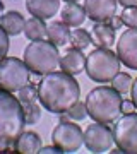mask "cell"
<instances>
[{"instance_id":"10","label":"cell","mask_w":137,"mask_h":154,"mask_svg":"<svg viewBox=\"0 0 137 154\" xmlns=\"http://www.w3.org/2000/svg\"><path fill=\"white\" fill-rule=\"evenodd\" d=\"M117 57L129 69L137 70V28H129L117 41Z\"/></svg>"},{"instance_id":"7","label":"cell","mask_w":137,"mask_h":154,"mask_svg":"<svg viewBox=\"0 0 137 154\" xmlns=\"http://www.w3.org/2000/svg\"><path fill=\"white\" fill-rule=\"evenodd\" d=\"M113 142L125 154H137V113H125L118 116L113 125Z\"/></svg>"},{"instance_id":"31","label":"cell","mask_w":137,"mask_h":154,"mask_svg":"<svg viewBox=\"0 0 137 154\" xmlns=\"http://www.w3.org/2000/svg\"><path fill=\"white\" fill-rule=\"evenodd\" d=\"M69 120V115H65V113H62V116H60V122H67Z\"/></svg>"},{"instance_id":"3","label":"cell","mask_w":137,"mask_h":154,"mask_svg":"<svg viewBox=\"0 0 137 154\" xmlns=\"http://www.w3.org/2000/svg\"><path fill=\"white\" fill-rule=\"evenodd\" d=\"M122 94L117 93L113 88L99 86L89 91L86 96V110L88 115L94 122L99 123H115V120L122 113Z\"/></svg>"},{"instance_id":"16","label":"cell","mask_w":137,"mask_h":154,"mask_svg":"<svg viewBox=\"0 0 137 154\" xmlns=\"http://www.w3.org/2000/svg\"><path fill=\"white\" fill-rule=\"evenodd\" d=\"M62 21L69 24L70 28H79L84 24L86 21V11H84V7H81L77 2H67L65 5L62 7Z\"/></svg>"},{"instance_id":"22","label":"cell","mask_w":137,"mask_h":154,"mask_svg":"<svg viewBox=\"0 0 137 154\" xmlns=\"http://www.w3.org/2000/svg\"><path fill=\"white\" fill-rule=\"evenodd\" d=\"M132 82H134V79H132L129 74H123V72H118L113 79H111V88L115 89L117 93L120 94H127L130 93L132 89Z\"/></svg>"},{"instance_id":"12","label":"cell","mask_w":137,"mask_h":154,"mask_svg":"<svg viewBox=\"0 0 137 154\" xmlns=\"http://www.w3.org/2000/svg\"><path fill=\"white\" fill-rule=\"evenodd\" d=\"M62 0H26V9L33 17L48 21L60 11Z\"/></svg>"},{"instance_id":"30","label":"cell","mask_w":137,"mask_h":154,"mask_svg":"<svg viewBox=\"0 0 137 154\" xmlns=\"http://www.w3.org/2000/svg\"><path fill=\"white\" fill-rule=\"evenodd\" d=\"M123 7H137V0H117Z\"/></svg>"},{"instance_id":"18","label":"cell","mask_w":137,"mask_h":154,"mask_svg":"<svg viewBox=\"0 0 137 154\" xmlns=\"http://www.w3.org/2000/svg\"><path fill=\"white\" fill-rule=\"evenodd\" d=\"M41 147V137L36 132H22L16 142V152L21 154H38Z\"/></svg>"},{"instance_id":"2","label":"cell","mask_w":137,"mask_h":154,"mask_svg":"<svg viewBox=\"0 0 137 154\" xmlns=\"http://www.w3.org/2000/svg\"><path fill=\"white\" fill-rule=\"evenodd\" d=\"M26 128V116L17 96L0 89V152H16V142Z\"/></svg>"},{"instance_id":"6","label":"cell","mask_w":137,"mask_h":154,"mask_svg":"<svg viewBox=\"0 0 137 154\" xmlns=\"http://www.w3.org/2000/svg\"><path fill=\"white\" fill-rule=\"evenodd\" d=\"M31 82V70L24 60L16 57H5L0 62V89L17 93Z\"/></svg>"},{"instance_id":"21","label":"cell","mask_w":137,"mask_h":154,"mask_svg":"<svg viewBox=\"0 0 137 154\" xmlns=\"http://www.w3.org/2000/svg\"><path fill=\"white\" fill-rule=\"evenodd\" d=\"M24 116H26V123L27 125H34L38 123L39 116H41V105L39 101H27V103H21Z\"/></svg>"},{"instance_id":"32","label":"cell","mask_w":137,"mask_h":154,"mask_svg":"<svg viewBox=\"0 0 137 154\" xmlns=\"http://www.w3.org/2000/svg\"><path fill=\"white\" fill-rule=\"evenodd\" d=\"M2 14H4V4L0 2V16H2Z\"/></svg>"},{"instance_id":"5","label":"cell","mask_w":137,"mask_h":154,"mask_svg":"<svg viewBox=\"0 0 137 154\" xmlns=\"http://www.w3.org/2000/svg\"><path fill=\"white\" fill-rule=\"evenodd\" d=\"M84 70L94 82H111L120 72V60L110 48H96L86 58Z\"/></svg>"},{"instance_id":"20","label":"cell","mask_w":137,"mask_h":154,"mask_svg":"<svg viewBox=\"0 0 137 154\" xmlns=\"http://www.w3.org/2000/svg\"><path fill=\"white\" fill-rule=\"evenodd\" d=\"M69 43L72 45V48L84 51V50H88L89 46L93 45V39H91V34H89L86 29L77 28V29H74V31H70V41H69Z\"/></svg>"},{"instance_id":"17","label":"cell","mask_w":137,"mask_h":154,"mask_svg":"<svg viewBox=\"0 0 137 154\" xmlns=\"http://www.w3.org/2000/svg\"><path fill=\"white\" fill-rule=\"evenodd\" d=\"M24 17L17 11H9L0 16V26L9 36H17V34L24 33Z\"/></svg>"},{"instance_id":"19","label":"cell","mask_w":137,"mask_h":154,"mask_svg":"<svg viewBox=\"0 0 137 154\" xmlns=\"http://www.w3.org/2000/svg\"><path fill=\"white\" fill-rule=\"evenodd\" d=\"M24 34L29 41H38V39L46 38V24L45 21L38 19V17H31L27 19L24 24Z\"/></svg>"},{"instance_id":"1","label":"cell","mask_w":137,"mask_h":154,"mask_svg":"<svg viewBox=\"0 0 137 154\" xmlns=\"http://www.w3.org/2000/svg\"><path fill=\"white\" fill-rule=\"evenodd\" d=\"M39 103L50 113H67L69 108L76 105L81 98V88L74 75L67 72H50L43 75L41 82L38 84Z\"/></svg>"},{"instance_id":"24","label":"cell","mask_w":137,"mask_h":154,"mask_svg":"<svg viewBox=\"0 0 137 154\" xmlns=\"http://www.w3.org/2000/svg\"><path fill=\"white\" fill-rule=\"evenodd\" d=\"M122 21L127 28H137V7H125L122 12Z\"/></svg>"},{"instance_id":"9","label":"cell","mask_w":137,"mask_h":154,"mask_svg":"<svg viewBox=\"0 0 137 154\" xmlns=\"http://www.w3.org/2000/svg\"><path fill=\"white\" fill-rule=\"evenodd\" d=\"M113 132L110 130L108 125L94 122L89 123L84 130V146L88 147L89 152L101 154L106 152L113 147Z\"/></svg>"},{"instance_id":"26","label":"cell","mask_w":137,"mask_h":154,"mask_svg":"<svg viewBox=\"0 0 137 154\" xmlns=\"http://www.w3.org/2000/svg\"><path fill=\"white\" fill-rule=\"evenodd\" d=\"M104 22L108 24L110 28H113L115 31H117V29H120V28H123V21H122V17L117 16V14H115V16H111L108 21H104Z\"/></svg>"},{"instance_id":"27","label":"cell","mask_w":137,"mask_h":154,"mask_svg":"<svg viewBox=\"0 0 137 154\" xmlns=\"http://www.w3.org/2000/svg\"><path fill=\"white\" fill-rule=\"evenodd\" d=\"M39 154H62V151L57 146H48V147H41Z\"/></svg>"},{"instance_id":"23","label":"cell","mask_w":137,"mask_h":154,"mask_svg":"<svg viewBox=\"0 0 137 154\" xmlns=\"http://www.w3.org/2000/svg\"><path fill=\"white\" fill-rule=\"evenodd\" d=\"M67 115H69V118L70 120H84L86 116H88V110H86V103H81V101H77L76 105L72 106V108H69V111H67Z\"/></svg>"},{"instance_id":"4","label":"cell","mask_w":137,"mask_h":154,"mask_svg":"<svg viewBox=\"0 0 137 154\" xmlns=\"http://www.w3.org/2000/svg\"><path fill=\"white\" fill-rule=\"evenodd\" d=\"M24 63L27 69L36 75H46L55 72L60 67V53L58 46H55L50 39H38L31 41L24 48Z\"/></svg>"},{"instance_id":"15","label":"cell","mask_w":137,"mask_h":154,"mask_svg":"<svg viewBox=\"0 0 137 154\" xmlns=\"http://www.w3.org/2000/svg\"><path fill=\"white\" fill-rule=\"evenodd\" d=\"M115 38V29L110 28L106 22H96L91 29V39L98 48H111Z\"/></svg>"},{"instance_id":"25","label":"cell","mask_w":137,"mask_h":154,"mask_svg":"<svg viewBox=\"0 0 137 154\" xmlns=\"http://www.w3.org/2000/svg\"><path fill=\"white\" fill-rule=\"evenodd\" d=\"M7 51H9V34L0 26V62L5 58Z\"/></svg>"},{"instance_id":"11","label":"cell","mask_w":137,"mask_h":154,"mask_svg":"<svg viewBox=\"0 0 137 154\" xmlns=\"http://www.w3.org/2000/svg\"><path fill=\"white\" fill-rule=\"evenodd\" d=\"M84 11L88 19L104 22L117 14V0H84Z\"/></svg>"},{"instance_id":"28","label":"cell","mask_w":137,"mask_h":154,"mask_svg":"<svg viewBox=\"0 0 137 154\" xmlns=\"http://www.w3.org/2000/svg\"><path fill=\"white\" fill-rule=\"evenodd\" d=\"M135 110V106H134V103L132 101H122V113L125 115V113H132V111Z\"/></svg>"},{"instance_id":"13","label":"cell","mask_w":137,"mask_h":154,"mask_svg":"<svg viewBox=\"0 0 137 154\" xmlns=\"http://www.w3.org/2000/svg\"><path fill=\"white\" fill-rule=\"evenodd\" d=\"M60 69L70 75L82 74V70L86 69V57L82 55L81 50L69 48L60 58Z\"/></svg>"},{"instance_id":"33","label":"cell","mask_w":137,"mask_h":154,"mask_svg":"<svg viewBox=\"0 0 137 154\" xmlns=\"http://www.w3.org/2000/svg\"><path fill=\"white\" fill-rule=\"evenodd\" d=\"M65 2H79V0H65Z\"/></svg>"},{"instance_id":"29","label":"cell","mask_w":137,"mask_h":154,"mask_svg":"<svg viewBox=\"0 0 137 154\" xmlns=\"http://www.w3.org/2000/svg\"><path fill=\"white\" fill-rule=\"evenodd\" d=\"M130 96H132V103H134V106H135V110H137V79L134 81V82H132Z\"/></svg>"},{"instance_id":"8","label":"cell","mask_w":137,"mask_h":154,"mask_svg":"<svg viewBox=\"0 0 137 154\" xmlns=\"http://www.w3.org/2000/svg\"><path fill=\"white\" fill-rule=\"evenodd\" d=\"M51 142L62 152H76L84 144V132L81 127L72 122H60L51 132Z\"/></svg>"},{"instance_id":"14","label":"cell","mask_w":137,"mask_h":154,"mask_svg":"<svg viewBox=\"0 0 137 154\" xmlns=\"http://www.w3.org/2000/svg\"><path fill=\"white\" fill-rule=\"evenodd\" d=\"M46 38L55 46H65L70 41V26L64 21H53L46 26Z\"/></svg>"}]
</instances>
